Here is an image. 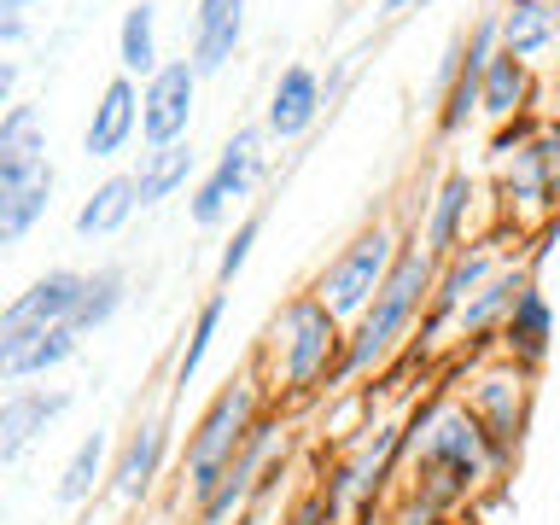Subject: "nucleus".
Segmentation results:
<instances>
[{
    "label": "nucleus",
    "mask_w": 560,
    "mask_h": 525,
    "mask_svg": "<svg viewBox=\"0 0 560 525\" xmlns=\"http://www.w3.org/2000/svg\"><path fill=\"white\" fill-rule=\"evenodd\" d=\"M438 287V257L427 252V245H402V257H397V269L385 275V287L380 298L362 310V327H357V339L345 345V357H339V374L332 380H350V374H368L385 350H392L402 332H409L415 322V310L427 304V292Z\"/></svg>",
    "instance_id": "f03ea898"
},
{
    "label": "nucleus",
    "mask_w": 560,
    "mask_h": 525,
    "mask_svg": "<svg viewBox=\"0 0 560 525\" xmlns=\"http://www.w3.org/2000/svg\"><path fill=\"white\" fill-rule=\"evenodd\" d=\"M52 205V164L30 158V164H7L0 170V240L18 245Z\"/></svg>",
    "instance_id": "9d476101"
},
{
    "label": "nucleus",
    "mask_w": 560,
    "mask_h": 525,
    "mask_svg": "<svg viewBox=\"0 0 560 525\" xmlns=\"http://www.w3.org/2000/svg\"><path fill=\"white\" fill-rule=\"evenodd\" d=\"M520 385H525L520 374H490V380H479V397H472L479 402L472 415H485V432L497 450H508L520 438V397H525Z\"/></svg>",
    "instance_id": "6ab92c4d"
},
{
    "label": "nucleus",
    "mask_w": 560,
    "mask_h": 525,
    "mask_svg": "<svg viewBox=\"0 0 560 525\" xmlns=\"http://www.w3.org/2000/svg\"><path fill=\"white\" fill-rule=\"evenodd\" d=\"M479 88H485V82H472V77H455V88H450V105H444V117H438V122H444V135H455V129L467 122V112L479 105Z\"/></svg>",
    "instance_id": "2f4dec72"
},
{
    "label": "nucleus",
    "mask_w": 560,
    "mask_h": 525,
    "mask_svg": "<svg viewBox=\"0 0 560 525\" xmlns=\"http://www.w3.org/2000/svg\"><path fill=\"white\" fill-rule=\"evenodd\" d=\"M257 228H262V217H245V222L234 228V240H228V252H222V262H217V280H222V287L245 269V257H252V245H257Z\"/></svg>",
    "instance_id": "7c9ffc66"
},
{
    "label": "nucleus",
    "mask_w": 560,
    "mask_h": 525,
    "mask_svg": "<svg viewBox=\"0 0 560 525\" xmlns=\"http://www.w3.org/2000/svg\"><path fill=\"white\" fill-rule=\"evenodd\" d=\"M122 287H129V275H122V269H100V275H88V287H82V310H77V327L88 332V327H105V322H112V315L122 310V298H129Z\"/></svg>",
    "instance_id": "cd10ccee"
},
{
    "label": "nucleus",
    "mask_w": 560,
    "mask_h": 525,
    "mask_svg": "<svg viewBox=\"0 0 560 525\" xmlns=\"http://www.w3.org/2000/svg\"><path fill=\"white\" fill-rule=\"evenodd\" d=\"M240 30H245V0H199V18H192V70L217 77L234 59Z\"/></svg>",
    "instance_id": "ddd939ff"
},
{
    "label": "nucleus",
    "mask_w": 560,
    "mask_h": 525,
    "mask_svg": "<svg viewBox=\"0 0 560 525\" xmlns=\"http://www.w3.org/2000/svg\"><path fill=\"white\" fill-rule=\"evenodd\" d=\"M490 269H497V252H490V245L455 252L450 269L438 275V287H432V315H438V322H444V315H462V310L472 304V292L490 280Z\"/></svg>",
    "instance_id": "dca6fc26"
},
{
    "label": "nucleus",
    "mask_w": 560,
    "mask_h": 525,
    "mask_svg": "<svg viewBox=\"0 0 560 525\" xmlns=\"http://www.w3.org/2000/svg\"><path fill=\"white\" fill-rule=\"evenodd\" d=\"M257 147H262L257 129H240L234 140H228V152L217 158V170H210L199 182V192H192V222H199V228H217L228 217V205L245 199V187H252V175H257Z\"/></svg>",
    "instance_id": "1a4fd4ad"
},
{
    "label": "nucleus",
    "mask_w": 560,
    "mask_h": 525,
    "mask_svg": "<svg viewBox=\"0 0 560 525\" xmlns=\"http://www.w3.org/2000/svg\"><path fill=\"white\" fill-rule=\"evenodd\" d=\"M427 438H420V455H415V502H420V520H432L438 508L462 502L472 485L490 472V462H497V444H490L485 420L472 409H455V402H444L438 415H427V427H420Z\"/></svg>",
    "instance_id": "f257e3e1"
},
{
    "label": "nucleus",
    "mask_w": 560,
    "mask_h": 525,
    "mask_svg": "<svg viewBox=\"0 0 560 525\" xmlns=\"http://www.w3.org/2000/svg\"><path fill=\"white\" fill-rule=\"evenodd\" d=\"M280 350H287V385L292 392H310L315 380L339 374V315H332L322 298H298L280 315Z\"/></svg>",
    "instance_id": "39448f33"
},
{
    "label": "nucleus",
    "mask_w": 560,
    "mask_h": 525,
    "mask_svg": "<svg viewBox=\"0 0 560 525\" xmlns=\"http://www.w3.org/2000/svg\"><path fill=\"white\" fill-rule=\"evenodd\" d=\"M525 287H532V275H525V269H497L479 292H472V304L455 315V322H462V332H485V327H497L502 315H514V304H520Z\"/></svg>",
    "instance_id": "aec40b11"
},
{
    "label": "nucleus",
    "mask_w": 560,
    "mask_h": 525,
    "mask_svg": "<svg viewBox=\"0 0 560 525\" xmlns=\"http://www.w3.org/2000/svg\"><path fill=\"white\" fill-rule=\"evenodd\" d=\"M315 117H322V82H315V70L310 65L280 70V82H275V94H269V129L280 140H298Z\"/></svg>",
    "instance_id": "2eb2a0df"
},
{
    "label": "nucleus",
    "mask_w": 560,
    "mask_h": 525,
    "mask_svg": "<svg viewBox=\"0 0 560 525\" xmlns=\"http://www.w3.org/2000/svg\"><path fill=\"white\" fill-rule=\"evenodd\" d=\"M187 175H192V147H187V140H175V147H158V152H147V164H140V175H135L140 205L170 199V192L182 187Z\"/></svg>",
    "instance_id": "b1692460"
},
{
    "label": "nucleus",
    "mask_w": 560,
    "mask_h": 525,
    "mask_svg": "<svg viewBox=\"0 0 560 525\" xmlns=\"http://www.w3.org/2000/svg\"><path fill=\"white\" fill-rule=\"evenodd\" d=\"M192 88H199V70H192V59L164 65V70L147 82V94H140V135H147L152 152H158V147H175V140H187Z\"/></svg>",
    "instance_id": "0eeeda50"
},
{
    "label": "nucleus",
    "mask_w": 560,
    "mask_h": 525,
    "mask_svg": "<svg viewBox=\"0 0 560 525\" xmlns=\"http://www.w3.org/2000/svg\"><path fill=\"white\" fill-rule=\"evenodd\" d=\"M65 409H70V392H30V385H18L0 402V462H18Z\"/></svg>",
    "instance_id": "9b49d317"
},
{
    "label": "nucleus",
    "mask_w": 560,
    "mask_h": 525,
    "mask_svg": "<svg viewBox=\"0 0 560 525\" xmlns=\"http://www.w3.org/2000/svg\"><path fill=\"white\" fill-rule=\"evenodd\" d=\"M525 100V59H514V52H497L485 70V88H479V105L485 117H514Z\"/></svg>",
    "instance_id": "a878e982"
},
{
    "label": "nucleus",
    "mask_w": 560,
    "mask_h": 525,
    "mask_svg": "<svg viewBox=\"0 0 560 525\" xmlns=\"http://www.w3.org/2000/svg\"><path fill=\"white\" fill-rule=\"evenodd\" d=\"M502 339H508V350H514V357H525V362H537L542 350H549V304H542L537 287L520 292V304H514V315H508Z\"/></svg>",
    "instance_id": "393cba45"
},
{
    "label": "nucleus",
    "mask_w": 560,
    "mask_h": 525,
    "mask_svg": "<svg viewBox=\"0 0 560 525\" xmlns=\"http://www.w3.org/2000/svg\"><path fill=\"white\" fill-rule=\"evenodd\" d=\"M135 122H140V94H135L129 77H117L100 94V105H94V122H88V135H82V152L88 158H117L122 147H129Z\"/></svg>",
    "instance_id": "4468645a"
},
{
    "label": "nucleus",
    "mask_w": 560,
    "mask_h": 525,
    "mask_svg": "<svg viewBox=\"0 0 560 525\" xmlns=\"http://www.w3.org/2000/svg\"><path fill=\"white\" fill-rule=\"evenodd\" d=\"M30 158H47L42 147V112L35 105H12L0 117V170L7 164H30Z\"/></svg>",
    "instance_id": "bb28decb"
},
{
    "label": "nucleus",
    "mask_w": 560,
    "mask_h": 525,
    "mask_svg": "<svg viewBox=\"0 0 560 525\" xmlns=\"http://www.w3.org/2000/svg\"><path fill=\"white\" fill-rule=\"evenodd\" d=\"M332 514H339V508H332V502H327V490H322V497H304V502H298L292 525H332Z\"/></svg>",
    "instance_id": "473e14b6"
},
{
    "label": "nucleus",
    "mask_w": 560,
    "mask_h": 525,
    "mask_svg": "<svg viewBox=\"0 0 560 525\" xmlns=\"http://www.w3.org/2000/svg\"><path fill=\"white\" fill-rule=\"evenodd\" d=\"M415 7H432V0H385V18H402V12H415Z\"/></svg>",
    "instance_id": "72a5a7b5"
},
{
    "label": "nucleus",
    "mask_w": 560,
    "mask_h": 525,
    "mask_svg": "<svg viewBox=\"0 0 560 525\" xmlns=\"http://www.w3.org/2000/svg\"><path fill=\"white\" fill-rule=\"evenodd\" d=\"M24 7H35V0H0V12H7V18H18Z\"/></svg>",
    "instance_id": "f704fd0d"
},
{
    "label": "nucleus",
    "mask_w": 560,
    "mask_h": 525,
    "mask_svg": "<svg viewBox=\"0 0 560 525\" xmlns=\"http://www.w3.org/2000/svg\"><path fill=\"white\" fill-rule=\"evenodd\" d=\"M467 205H472V182H467L462 170L444 175L438 205H432V217H427V252H432V257H455V234H462Z\"/></svg>",
    "instance_id": "4be33fe9"
},
{
    "label": "nucleus",
    "mask_w": 560,
    "mask_h": 525,
    "mask_svg": "<svg viewBox=\"0 0 560 525\" xmlns=\"http://www.w3.org/2000/svg\"><path fill=\"white\" fill-rule=\"evenodd\" d=\"M82 345V327L77 322H59V327H42V332H24V339H0V380H35L47 368H59L77 357Z\"/></svg>",
    "instance_id": "f8f14e48"
},
{
    "label": "nucleus",
    "mask_w": 560,
    "mask_h": 525,
    "mask_svg": "<svg viewBox=\"0 0 560 525\" xmlns=\"http://www.w3.org/2000/svg\"><path fill=\"white\" fill-rule=\"evenodd\" d=\"M140 192H135V175H112V182L94 187V199L77 210V234L82 240H100V234H117L122 222L135 217Z\"/></svg>",
    "instance_id": "f3484780"
},
{
    "label": "nucleus",
    "mask_w": 560,
    "mask_h": 525,
    "mask_svg": "<svg viewBox=\"0 0 560 525\" xmlns=\"http://www.w3.org/2000/svg\"><path fill=\"white\" fill-rule=\"evenodd\" d=\"M117 65L129 70V77H158V12L152 0H135L129 12H122V30H117Z\"/></svg>",
    "instance_id": "a211bd4d"
},
{
    "label": "nucleus",
    "mask_w": 560,
    "mask_h": 525,
    "mask_svg": "<svg viewBox=\"0 0 560 525\" xmlns=\"http://www.w3.org/2000/svg\"><path fill=\"white\" fill-rule=\"evenodd\" d=\"M158 462H164V427H140L135 438H129V450H122V462H117V472H112V490L122 502H140L152 490V479H158Z\"/></svg>",
    "instance_id": "412c9836"
},
{
    "label": "nucleus",
    "mask_w": 560,
    "mask_h": 525,
    "mask_svg": "<svg viewBox=\"0 0 560 525\" xmlns=\"http://www.w3.org/2000/svg\"><path fill=\"white\" fill-rule=\"evenodd\" d=\"M397 257H402V252H397L392 228H362V234L327 262V275L315 280V298H322L332 315H362V310L380 298L385 275L397 269Z\"/></svg>",
    "instance_id": "20e7f679"
},
{
    "label": "nucleus",
    "mask_w": 560,
    "mask_h": 525,
    "mask_svg": "<svg viewBox=\"0 0 560 525\" xmlns=\"http://www.w3.org/2000/svg\"><path fill=\"white\" fill-rule=\"evenodd\" d=\"M280 450H287V432L269 427V420H257V432L245 438V450L228 462L222 485L199 502V525H228V520H234L240 508H245V497H252V490L275 472V455H280Z\"/></svg>",
    "instance_id": "423d86ee"
},
{
    "label": "nucleus",
    "mask_w": 560,
    "mask_h": 525,
    "mask_svg": "<svg viewBox=\"0 0 560 525\" xmlns=\"http://www.w3.org/2000/svg\"><path fill=\"white\" fill-rule=\"evenodd\" d=\"M222 315H228V292H210L205 304H199V322H192V332H187V350H182V362H175V380H192L205 368V357H210V339H217V327H222Z\"/></svg>",
    "instance_id": "c85d7f7f"
},
{
    "label": "nucleus",
    "mask_w": 560,
    "mask_h": 525,
    "mask_svg": "<svg viewBox=\"0 0 560 525\" xmlns=\"http://www.w3.org/2000/svg\"><path fill=\"white\" fill-rule=\"evenodd\" d=\"M257 432V385L252 380H234L228 392L205 409L199 432L187 444V485H192V502H205L210 490L222 485L228 462L245 450V438Z\"/></svg>",
    "instance_id": "7ed1b4c3"
},
{
    "label": "nucleus",
    "mask_w": 560,
    "mask_h": 525,
    "mask_svg": "<svg viewBox=\"0 0 560 525\" xmlns=\"http://www.w3.org/2000/svg\"><path fill=\"white\" fill-rule=\"evenodd\" d=\"M82 287H88V275H77V269H52V275H42L30 292H18L12 304H7V315H0V339H24V332L77 322Z\"/></svg>",
    "instance_id": "6e6552de"
},
{
    "label": "nucleus",
    "mask_w": 560,
    "mask_h": 525,
    "mask_svg": "<svg viewBox=\"0 0 560 525\" xmlns=\"http://www.w3.org/2000/svg\"><path fill=\"white\" fill-rule=\"evenodd\" d=\"M100 467H105V432L82 438V444H77V455L65 462V472H59V502H65V508H77V502L88 497V490H94Z\"/></svg>",
    "instance_id": "c756f323"
},
{
    "label": "nucleus",
    "mask_w": 560,
    "mask_h": 525,
    "mask_svg": "<svg viewBox=\"0 0 560 525\" xmlns=\"http://www.w3.org/2000/svg\"><path fill=\"white\" fill-rule=\"evenodd\" d=\"M555 42V12L542 7V0H514V7L502 12V52H514V59H532Z\"/></svg>",
    "instance_id": "5701e85b"
}]
</instances>
